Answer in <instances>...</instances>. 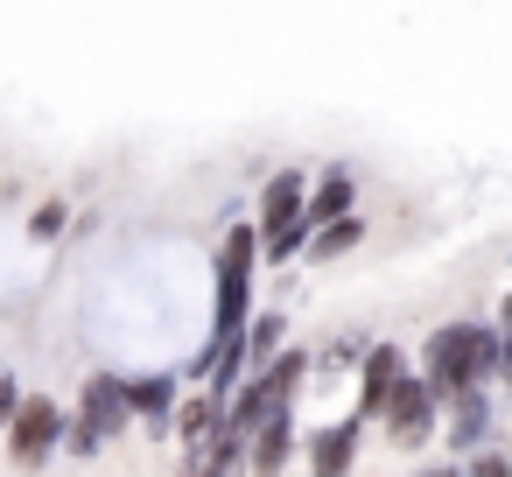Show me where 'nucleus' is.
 <instances>
[{
    "label": "nucleus",
    "mask_w": 512,
    "mask_h": 477,
    "mask_svg": "<svg viewBox=\"0 0 512 477\" xmlns=\"http://www.w3.org/2000/svg\"><path fill=\"white\" fill-rule=\"evenodd\" d=\"M491 358H498V323H442L421 351V379L435 386V400L463 393L470 379H491Z\"/></svg>",
    "instance_id": "nucleus-1"
},
{
    "label": "nucleus",
    "mask_w": 512,
    "mask_h": 477,
    "mask_svg": "<svg viewBox=\"0 0 512 477\" xmlns=\"http://www.w3.org/2000/svg\"><path fill=\"white\" fill-rule=\"evenodd\" d=\"M134 428V407H127V372H85L78 386V407L64 414V449L78 463H92L106 442H120Z\"/></svg>",
    "instance_id": "nucleus-2"
},
{
    "label": "nucleus",
    "mask_w": 512,
    "mask_h": 477,
    "mask_svg": "<svg viewBox=\"0 0 512 477\" xmlns=\"http://www.w3.org/2000/svg\"><path fill=\"white\" fill-rule=\"evenodd\" d=\"M253 281H260V225H232L218 239V309H211V337L246 330L253 316Z\"/></svg>",
    "instance_id": "nucleus-3"
},
{
    "label": "nucleus",
    "mask_w": 512,
    "mask_h": 477,
    "mask_svg": "<svg viewBox=\"0 0 512 477\" xmlns=\"http://www.w3.org/2000/svg\"><path fill=\"white\" fill-rule=\"evenodd\" d=\"M8 463L15 470H43L57 449H64V407L50 400V393H22V407L8 414Z\"/></svg>",
    "instance_id": "nucleus-4"
},
{
    "label": "nucleus",
    "mask_w": 512,
    "mask_h": 477,
    "mask_svg": "<svg viewBox=\"0 0 512 477\" xmlns=\"http://www.w3.org/2000/svg\"><path fill=\"white\" fill-rule=\"evenodd\" d=\"M379 428H386L393 449H421V442H435V428H442V400H435V386L414 379V372H400L393 400L379 407Z\"/></svg>",
    "instance_id": "nucleus-5"
},
{
    "label": "nucleus",
    "mask_w": 512,
    "mask_h": 477,
    "mask_svg": "<svg viewBox=\"0 0 512 477\" xmlns=\"http://www.w3.org/2000/svg\"><path fill=\"white\" fill-rule=\"evenodd\" d=\"M435 435H449V449L463 456V449H477V442H491V379H470L463 393H449L442 400V428Z\"/></svg>",
    "instance_id": "nucleus-6"
},
{
    "label": "nucleus",
    "mask_w": 512,
    "mask_h": 477,
    "mask_svg": "<svg viewBox=\"0 0 512 477\" xmlns=\"http://www.w3.org/2000/svg\"><path fill=\"white\" fill-rule=\"evenodd\" d=\"M400 372H407V351H400V344H365V358H358V407H351V414L379 421V407L393 400Z\"/></svg>",
    "instance_id": "nucleus-7"
},
{
    "label": "nucleus",
    "mask_w": 512,
    "mask_h": 477,
    "mask_svg": "<svg viewBox=\"0 0 512 477\" xmlns=\"http://www.w3.org/2000/svg\"><path fill=\"white\" fill-rule=\"evenodd\" d=\"M295 435H302V428H295V400H274L267 421L246 435V463H253V470H288V463H295Z\"/></svg>",
    "instance_id": "nucleus-8"
},
{
    "label": "nucleus",
    "mask_w": 512,
    "mask_h": 477,
    "mask_svg": "<svg viewBox=\"0 0 512 477\" xmlns=\"http://www.w3.org/2000/svg\"><path fill=\"white\" fill-rule=\"evenodd\" d=\"M176 400H183V372H127V407H134V421H148L155 435L169 428Z\"/></svg>",
    "instance_id": "nucleus-9"
},
{
    "label": "nucleus",
    "mask_w": 512,
    "mask_h": 477,
    "mask_svg": "<svg viewBox=\"0 0 512 477\" xmlns=\"http://www.w3.org/2000/svg\"><path fill=\"white\" fill-rule=\"evenodd\" d=\"M218 393L204 386V393H190V400H176V414H169V435L183 442V463L190 470H204V442H211V428H218Z\"/></svg>",
    "instance_id": "nucleus-10"
},
{
    "label": "nucleus",
    "mask_w": 512,
    "mask_h": 477,
    "mask_svg": "<svg viewBox=\"0 0 512 477\" xmlns=\"http://www.w3.org/2000/svg\"><path fill=\"white\" fill-rule=\"evenodd\" d=\"M358 428H365V414H344V421L316 428V435H309V449H302V463H309V470H323V477H344V470L358 463Z\"/></svg>",
    "instance_id": "nucleus-11"
},
{
    "label": "nucleus",
    "mask_w": 512,
    "mask_h": 477,
    "mask_svg": "<svg viewBox=\"0 0 512 477\" xmlns=\"http://www.w3.org/2000/svg\"><path fill=\"white\" fill-rule=\"evenodd\" d=\"M302 197H309V176L302 169H274L267 190H260V239L281 232V225H295L302 218Z\"/></svg>",
    "instance_id": "nucleus-12"
},
{
    "label": "nucleus",
    "mask_w": 512,
    "mask_h": 477,
    "mask_svg": "<svg viewBox=\"0 0 512 477\" xmlns=\"http://www.w3.org/2000/svg\"><path fill=\"white\" fill-rule=\"evenodd\" d=\"M351 204H358V183H351V169H323V176L309 183V197H302V218H309V232H316V225L344 218Z\"/></svg>",
    "instance_id": "nucleus-13"
},
{
    "label": "nucleus",
    "mask_w": 512,
    "mask_h": 477,
    "mask_svg": "<svg viewBox=\"0 0 512 477\" xmlns=\"http://www.w3.org/2000/svg\"><path fill=\"white\" fill-rule=\"evenodd\" d=\"M358 239H365V218H358V211H344V218H330V225H316L302 253H309V260H344V253H351Z\"/></svg>",
    "instance_id": "nucleus-14"
},
{
    "label": "nucleus",
    "mask_w": 512,
    "mask_h": 477,
    "mask_svg": "<svg viewBox=\"0 0 512 477\" xmlns=\"http://www.w3.org/2000/svg\"><path fill=\"white\" fill-rule=\"evenodd\" d=\"M239 337H246V365H267V358L288 344V316H281V309H253Z\"/></svg>",
    "instance_id": "nucleus-15"
},
{
    "label": "nucleus",
    "mask_w": 512,
    "mask_h": 477,
    "mask_svg": "<svg viewBox=\"0 0 512 477\" xmlns=\"http://www.w3.org/2000/svg\"><path fill=\"white\" fill-rule=\"evenodd\" d=\"M64 225H71V204H64V197H43V204L29 211V239H36V246L64 239Z\"/></svg>",
    "instance_id": "nucleus-16"
},
{
    "label": "nucleus",
    "mask_w": 512,
    "mask_h": 477,
    "mask_svg": "<svg viewBox=\"0 0 512 477\" xmlns=\"http://www.w3.org/2000/svg\"><path fill=\"white\" fill-rule=\"evenodd\" d=\"M456 470H470V477H512V449H484L477 442V449L456 456Z\"/></svg>",
    "instance_id": "nucleus-17"
},
{
    "label": "nucleus",
    "mask_w": 512,
    "mask_h": 477,
    "mask_svg": "<svg viewBox=\"0 0 512 477\" xmlns=\"http://www.w3.org/2000/svg\"><path fill=\"white\" fill-rule=\"evenodd\" d=\"M15 407H22V379L0 365V428H8V414H15Z\"/></svg>",
    "instance_id": "nucleus-18"
},
{
    "label": "nucleus",
    "mask_w": 512,
    "mask_h": 477,
    "mask_svg": "<svg viewBox=\"0 0 512 477\" xmlns=\"http://www.w3.org/2000/svg\"><path fill=\"white\" fill-rule=\"evenodd\" d=\"M491 386H512V330H498V358H491Z\"/></svg>",
    "instance_id": "nucleus-19"
},
{
    "label": "nucleus",
    "mask_w": 512,
    "mask_h": 477,
    "mask_svg": "<svg viewBox=\"0 0 512 477\" xmlns=\"http://www.w3.org/2000/svg\"><path fill=\"white\" fill-rule=\"evenodd\" d=\"M498 330H512V295H505V309H498Z\"/></svg>",
    "instance_id": "nucleus-20"
}]
</instances>
